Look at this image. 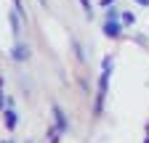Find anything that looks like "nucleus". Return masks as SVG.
I'll list each match as a JSON object with an SVG mask.
<instances>
[{
	"label": "nucleus",
	"mask_w": 149,
	"mask_h": 143,
	"mask_svg": "<svg viewBox=\"0 0 149 143\" xmlns=\"http://www.w3.org/2000/svg\"><path fill=\"white\" fill-rule=\"evenodd\" d=\"M104 32H107V34H112V37H117V34H120L117 24H107V27H104Z\"/></svg>",
	"instance_id": "1"
},
{
	"label": "nucleus",
	"mask_w": 149,
	"mask_h": 143,
	"mask_svg": "<svg viewBox=\"0 0 149 143\" xmlns=\"http://www.w3.org/2000/svg\"><path fill=\"white\" fill-rule=\"evenodd\" d=\"M146 143H149V138H146Z\"/></svg>",
	"instance_id": "2"
}]
</instances>
